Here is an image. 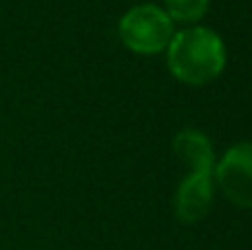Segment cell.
I'll return each instance as SVG.
<instances>
[{
    "instance_id": "cell-1",
    "label": "cell",
    "mask_w": 252,
    "mask_h": 250,
    "mask_svg": "<svg viewBox=\"0 0 252 250\" xmlns=\"http://www.w3.org/2000/svg\"><path fill=\"white\" fill-rule=\"evenodd\" d=\"M166 49L170 73L190 87H204L226 69V47L221 38L206 27L179 31Z\"/></svg>"
},
{
    "instance_id": "cell-5",
    "label": "cell",
    "mask_w": 252,
    "mask_h": 250,
    "mask_svg": "<svg viewBox=\"0 0 252 250\" xmlns=\"http://www.w3.org/2000/svg\"><path fill=\"white\" fill-rule=\"evenodd\" d=\"M173 151L182 164H186L192 173H215V151L210 140L201 131L184 128L175 135Z\"/></svg>"
},
{
    "instance_id": "cell-3",
    "label": "cell",
    "mask_w": 252,
    "mask_h": 250,
    "mask_svg": "<svg viewBox=\"0 0 252 250\" xmlns=\"http://www.w3.org/2000/svg\"><path fill=\"white\" fill-rule=\"evenodd\" d=\"M215 180L228 199L239 208H252V142L226 151L215 164Z\"/></svg>"
},
{
    "instance_id": "cell-2",
    "label": "cell",
    "mask_w": 252,
    "mask_h": 250,
    "mask_svg": "<svg viewBox=\"0 0 252 250\" xmlns=\"http://www.w3.org/2000/svg\"><path fill=\"white\" fill-rule=\"evenodd\" d=\"M120 40L128 51L139 56L161 53L173 40V20L155 4H137L120 20Z\"/></svg>"
},
{
    "instance_id": "cell-6",
    "label": "cell",
    "mask_w": 252,
    "mask_h": 250,
    "mask_svg": "<svg viewBox=\"0 0 252 250\" xmlns=\"http://www.w3.org/2000/svg\"><path fill=\"white\" fill-rule=\"evenodd\" d=\"M166 13L177 22H197L208 9V0H164Z\"/></svg>"
},
{
    "instance_id": "cell-4",
    "label": "cell",
    "mask_w": 252,
    "mask_h": 250,
    "mask_svg": "<svg viewBox=\"0 0 252 250\" xmlns=\"http://www.w3.org/2000/svg\"><path fill=\"white\" fill-rule=\"evenodd\" d=\"M213 175L210 173H190L179 184L175 195V213L184 224H197L210 213L213 206Z\"/></svg>"
}]
</instances>
